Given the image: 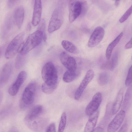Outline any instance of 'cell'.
Wrapping results in <instances>:
<instances>
[{"mask_svg":"<svg viewBox=\"0 0 132 132\" xmlns=\"http://www.w3.org/2000/svg\"><path fill=\"white\" fill-rule=\"evenodd\" d=\"M41 75L44 83L50 86L57 87V71L52 62L49 61L45 64L42 68Z\"/></svg>","mask_w":132,"mask_h":132,"instance_id":"cell-1","label":"cell"},{"mask_svg":"<svg viewBox=\"0 0 132 132\" xmlns=\"http://www.w3.org/2000/svg\"><path fill=\"white\" fill-rule=\"evenodd\" d=\"M43 33L37 30L30 35L19 53L20 55H24L40 44L43 39Z\"/></svg>","mask_w":132,"mask_h":132,"instance_id":"cell-2","label":"cell"},{"mask_svg":"<svg viewBox=\"0 0 132 132\" xmlns=\"http://www.w3.org/2000/svg\"><path fill=\"white\" fill-rule=\"evenodd\" d=\"M36 88V84L34 82L30 83L25 88L20 102V107L21 109H25L33 103L35 99Z\"/></svg>","mask_w":132,"mask_h":132,"instance_id":"cell-3","label":"cell"},{"mask_svg":"<svg viewBox=\"0 0 132 132\" xmlns=\"http://www.w3.org/2000/svg\"><path fill=\"white\" fill-rule=\"evenodd\" d=\"M24 33L22 32L16 35L11 41L6 50L5 57L9 59L14 57L19 50L22 44Z\"/></svg>","mask_w":132,"mask_h":132,"instance_id":"cell-4","label":"cell"},{"mask_svg":"<svg viewBox=\"0 0 132 132\" xmlns=\"http://www.w3.org/2000/svg\"><path fill=\"white\" fill-rule=\"evenodd\" d=\"M63 21V14L62 10L59 8H56L53 12L50 19L48 30L52 33L59 29L62 25Z\"/></svg>","mask_w":132,"mask_h":132,"instance_id":"cell-5","label":"cell"},{"mask_svg":"<svg viewBox=\"0 0 132 132\" xmlns=\"http://www.w3.org/2000/svg\"><path fill=\"white\" fill-rule=\"evenodd\" d=\"M86 2L83 1H70L69 4V21L73 22L81 14L85 8Z\"/></svg>","mask_w":132,"mask_h":132,"instance_id":"cell-6","label":"cell"},{"mask_svg":"<svg viewBox=\"0 0 132 132\" xmlns=\"http://www.w3.org/2000/svg\"><path fill=\"white\" fill-rule=\"evenodd\" d=\"M24 120L26 124L29 128L36 132L42 130L47 122L46 119L40 116L30 120Z\"/></svg>","mask_w":132,"mask_h":132,"instance_id":"cell-7","label":"cell"},{"mask_svg":"<svg viewBox=\"0 0 132 132\" xmlns=\"http://www.w3.org/2000/svg\"><path fill=\"white\" fill-rule=\"evenodd\" d=\"M94 76V72L92 70L90 69L87 71L75 93L74 98L75 100H77L80 98L84 90L92 80Z\"/></svg>","mask_w":132,"mask_h":132,"instance_id":"cell-8","label":"cell"},{"mask_svg":"<svg viewBox=\"0 0 132 132\" xmlns=\"http://www.w3.org/2000/svg\"><path fill=\"white\" fill-rule=\"evenodd\" d=\"M104 30L100 26L96 27L90 36L88 42V46L90 48L95 47L101 41L104 36Z\"/></svg>","mask_w":132,"mask_h":132,"instance_id":"cell-9","label":"cell"},{"mask_svg":"<svg viewBox=\"0 0 132 132\" xmlns=\"http://www.w3.org/2000/svg\"><path fill=\"white\" fill-rule=\"evenodd\" d=\"M102 99V94L101 93L98 92L94 95L85 109V112L87 116H90L98 110Z\"/></svg>","mask_w":132,"mask_h":132,"instance_id":"cell-10","label":"cell"},{"mask_svg":"<svg viewBox=\"0 0 132 132\" xmlns=\"http://www.w3.org/2000/svg\"><path fill=\"white\" fill-rule=\"evenodd\" d=\"M27 77V73L25 71H22L18 74L14 82L9 87L8 92L12 96H14L18 93L19 90Z\"/></svg>","mask_w":132,"mask_h":132,"instance_id":"cell-11","label":"cell"},{"mask_svg":"<svg viewBox=\"0 0 132 132\" xmlns=\"http://www.w3.org/2000/svg\"><path fill=\"white\" fill-rule=\"evenodd\" d=\"M125 112L123 110H121L116 115L108 125V132H115L121 125L125 116Z\"/></svg>","mask_w":132,"mask_h":132,"instance_id":"cell-12","label":"cell"},{"mask_svg":"<svg viewBox=\"0 0 132 132\" xmlns=\"http://www.w3.org/2000/svg\"><path fill=\"white\" fill-rule=\"evenodd\" d=\"M60 59L62 64L68 70L75 71L77 64L75 59L64 52L60 54Z\"/></svg>","mask_w":132,"mask_h":132,"instance_id":"cell-13","label":"cell"},{"mask_svg":"<svg viewBox=\"0 0 132 132\" xmlns=\"http://www.w3.org/2000/svg\"><path fill=\"white\" fill-rule=\"evenodd\" d=\"M42 11V5L40 0L35 2L31 23L34 26L38 24L41 21Z\"/></svg>","mask_w":132,"mask_h":132,"instance_id":"cell-14","label":"cell"},{"mask_svg":"<svg viewBox=\"0 0 132 132\" xmlns=\"http://www.w3.org/2000/svg\"><path fill=\"white\" fill-rule=\"evenodd\" d=\"M12 65L10 62L5 64L3 67L0 75V86L2 87L7 82L12 71Z\"/></svg>","mask_w":132,"mask_h":132,"instance_id":"cell-15","label":"cell"},{"mask_svg":"<svg viewBox=\"0 0 132 132\" xmlns=\"http://www.w3.org/2000/svg\"><path fill=\"white\" fill-rule=\"evenodd\" d=\"M24 11L22 6L17 7L14 12V18L16 24L19 28L21 27L24 20Z\"/></svg>","mask_w":132,"mask_h":132,"instance_id":"cell-16","label":"cell"},{"mask_svg":"<svg viewBox=\"0 0 132 132\" xmlns=\"http://www.w3.org/2000/svg\"><path fill=\"white\" fill-rule=\"evenodd\" d=\"M99 115V112L97 110L89 118L85 127L84 132H91L94 129Z\"/></svg>","mask_w":132,"mask_h":132,"instance_id":"cell-17","label":"cell"},{"mask_svg":"<svg viewBox=\"0 0 132 132\" xmlns=\"http://www.w3.org/2000/svg\"><path fill=\"white\" fill-rule=\"evenodd\" d=\"M123 90L121 88L119 90L116 100L113 103L112 113V115L116 114L119 110L123 98Z\"/></svg>","mask_w":132,"mask_h":132,"instance_id":"cell-18","label":"cell"},{"mask_svg":"<svg viewBox=\"0 0 132 132\" xmlns=\"http://www.w3.org/2000/svg\"><path fill=\"white\" fill-rule=\"evenodd\" d=\"M43 110V106L38 105L33 107L26 116L24 120H29L40 116Z\"/></svg>","mask_w":132,"mask_h":132,"instance_id":"cell-19","label":"cell"},{"mask_svg":"<svg viewBox=\"0 0 132 132\" xmlns=\"http://www.w3.org/2000/svg\"><path fill=\"white\" fill-rule=\"evenodd\" d=\"M123 35V33L121 32L108 46L105 53L106 57L107 60L110 59L114 48L119 42Z\"/></svg>","mask_w":132,"mask_h":132,"instance_id":"cell-20","label":"cell"},{"mask_svg":"<svg viewBox=\"0 0 132 132\" xmlns=\"http://www.w3.org/2000/svg\"><path fill=\"white\" fill-rule=\"evenodd\" d=\"M61 44L63 48L67 51L73 54H77L79 52L77 47L73 43L66 40L62 41Z\"/></svg>","mask_w":132,"mask_h":132,"instance_id":"cell-21","label":"cell"},{"mask_svg":"<svg viewBox=\"0 0 132 132\" xmlns=\"http://www.w3.org/2000/svg\"><path fill=\"white\" fill-rule=\"evenodd\" d=\"M77 76L75 71L68 70L63 75V80L66 82L69 83L74 80L76 77Z\"/></svg>","mask_w":132,"mask_h":132,"instance_id":"cell-22","label":"cell"},{"mask_svg":"<svg viewBox=\"0 0 132 132\" xmlns=\"http://www.w3.org/2000/svg\"><path fill=\"white\" fill-rule=\"evenodd\" d=\"M132 94V85L129 86L126 93L122 105V108H125L129 103Z\"/></svg>","mask_w":132,"mask_h":132,"instance_id":"cell-23","label":"cell"},{"mask_svg":"<svg viewBox=\"0 0 132 132\" xmlns=\"http://www.w3.org/2000/svg\"><path fill=\"white\" fill-rule=\"evenodd\" d=\"M67 116L66 113L63 112L61 116L57 132H63L66 125Z\"/></svg>","mask_w":132,"mask_h":132,"instance_id":"cell-24","label":"cell"},{"mask_svg":"<svg viewBox=\"0 0 132 132\" xmlns=\"http://www.w3.org/2000/svg\"><path fill=\"white\" fill-rule=\"evenodd\" d=\"M109 75L106 73H103L100 75L98 79V81L100 84L104 85L107 84L109 80Z\"/></svg>","mask_w":132,"mask_h":132,"instance_id":"cell-25","label":"cell"},{"mask_svg":"<svg viewBox=\"0 0 132 132\" xmlns=\"http://www.w3.org/2000/svg\"><path fill=\"white\" fill-rule=\"evenodd\" d=\"M57 87L48 86L44 83L42 86V89L45 94H50L53 92Z\"/></svg>","mask_w":132,"mask_h":132,"instance_id":"cell-26","label":"cell"},{"mask_svg":"<svg viewBox=\"0 0 132 132\" xmlns=\"http://www.w3.org/2000/svg\"><path fill=\"white\" fill-rule=\"evenodd\" d=\"M132 13V4L121 16L119 20L120 23H122L125 21Z\"/></svg>","mask_w":132,"mask_h":132,"instance_id":"cell-27","label":"cell"},{"mask_svg":"<svg viewBox=\"0 0 132 132\" xmlns=\"http://www.w3.org/2000/svg\"><path fill=\"white\" fill-rule=\"evenodd\" d=\"M118 61V54L117 52H115L113 54L112 57L111 62V70L112 71L117 66Z\"/></svg>","mask_w":132,"mask_h":132,"instance_id":"cell-28","label":"cell"},{"mask_svg":"<svg viewBox=\"0 0 132 132\" xmlns=\"http://www.w3.org/2000/svg\"><path fill=\"white\" fill-rule=\"evenodd\" d=\"M132 82V65L129 68L126 77L125 85L126 86H129Z\"/></svg>","mask_w":132,"mask_h":132,"instance_id":"cell-29","label":"cell"},{"mask_svg":"<svg viewBox=\"0 0 132 132\" xmlns=\"http://www.w3.org/2000/svg\"><path fill=\"white\" fill-rule=\"evenodd\" d=\"M37 30L41 31L43 34L45 33V23L44 19H42L40 21Z\"/></svg>","mask_w":132,"mask_h":132,"instance_id":"cell-30","label":"cell"},{"mask_svg":"<svg viewBox=\"0 0 132 132\" xmlns=\"http://www.w3.org/2000/svg\"><path fill=\"white\" fill-rule=\"evenodd\" d=\"M46 132H56L55 126L54 123H51L48 126Z\"/></svg>","mask_w":132,"mask_h":132,"instance_id":"cell-31","label":"cell"},{"mask_svg":"<svg viewBox=\"0 0 132 132\" xmlns=\"http://www.w3.org/2000/svg\"><path fill=\"white\" fill-rule=\"evenodd\" d=\"M23 59L19 57L16 60L15 66L16 68L19 69L22 67L23 64Z\"/></svg>","mask_w":132,"mask_h":132,"instance_id":"cell-32","label":"cell"},{"mask_svg":"<svg viewBox=\"0 0 132 132\" xmlns=\"http://www.w3.org/2000/svg\"><path fill=\"white\" fill-rule=\"evenodd\" d=\"M128 126L127 123L123 124L118 132H127Z\"/></svg>","mask_w":132,"mask_h":132,"instance_id":"cell-33","label":"cell"},{"mask_svg":"<svg viewBox=\"0 0 132 132\" xmlns=\"http://www.w3.org/2000/svg\"><path fill=\"white\" fill-rule=\"evenodd\" d=\"M125 48L126 49H129L132 48V37L125 45Z\"/></svg>","mask_w":132,"mask_h":132,"instance_id":"cell-34","label":"cell"},{"mask_svg":"<svg viewBox=\"0 0 132 132\" xmlns=\"http://www.w3.org/2000/svg\"><path fill=\"white\" fill-rule=\"evenodd\" d=\"M91 132H104V128L101 127H97Z\"/></svg>","mask_w":132,"mask_h":132,"instance_id":"cell-35","label":"cell"},{"mask_svg":"<svg viewBox=\"0 0 132 132\" xmlns=\"http://www.w3.org/2000/svg\"><path fill=\"white\" fill-rule=\"evenodd\" d=\"M8 132H19L18 130L15 128H11Z\"/></svg>","mask_w":132,"mask_h":132,"instance_id":"cell-36","label":"cell"},{"mask_svg":"<svg viewBox=\"0 0 132 132\" xmlns=\"http://www.w3.org/2000/svg\"><path fill=\"white\" fill-rule=\"evenodd\" d=\"M31 28V25L30 22H29L27 24V30L30 31Z\"/></svg>","mask_w":132,"mask_h":132,"instance_id":"cell-37","label":"cell"},{"mask_svg":"<svg viewBox=\"0 0 132 132\" xmlns=\"http://www.w3.org/2000/svg\"><path fill=\"white\" fill-rule=\"evenodd\" d=\"M15 1H9L8 4L9 6L11 7L13 6Z\"/></svg>","mask_w":132,"mask_h":132,"instance_id":"cell-38","label":"cell"},{"mask_svg":"<svg viewBox=\"0 0 132 132\" xmlns=\"http://www.w3.org/2000/svg\"><path fill=\"white\" fill-rule=\"evenodd\" d=\"M120 1H118V0L116 1L115 2V5L116 6H118L120 4Z\"/></svg>","mask_w":132,"mask_h":132,"instance_id":"cell-39","label":"cell"},{"mask_svg":"<svg viewBox=\"0 0 132 132\" xmlns=\"http://www.w3.org/2000/svg\"><path fill=\"white\" fill-rule=\"evenodd\" d=\"M130 132H132V130H131V131Z\"/></svg>","mask_w":132,"mask_h":132,"instance_id":"cell-40","label":"cell"},{"mask_svg":"<svg viewBox=\"0 0 132 132\" xmlns=\"http://www.w3.org/2000/svg\"><path fill=\"white\" fill-rule=\"evenodd\" d=\"M131 59H132V57H131Z\"/></svg>","mask_w":132,"mask_h":132,"instance_id":"cell-41","label":"cell"}]
</instances>
